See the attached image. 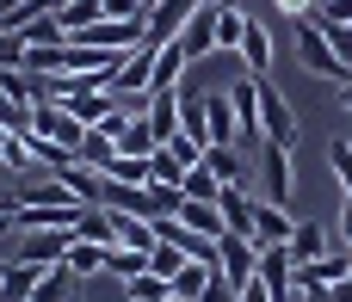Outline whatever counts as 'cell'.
<instances>
[{
    "label": "cell",
    "instance_id": "6da1fadb",
    "mask_svg": "<svg viewBox=\"0 0 352 302\" xmlns=\"http://www.w3.org/2000/svg\"><path fill=\"white\" fill-rule=\"evenodd\" d=\"M291 43H297V62H303L316 80H334V86H346V80H352V68L340 62V56H334V37L316 25V12H309V19H297Z\"/></svg>",
    "mask_w": 352,
    "mask_h": 302
},
{
    "label": "cell",
    "instance_id": "7a4b0ae2",
    "mask_svg": "<svg viewBox=\"0 0 352 302\" xmlns=\"http://www.w3.org/2000/svg\"><path fill=\"white\" fill-rule=\"evenodd\" d=\"M105 86H111V99H136V93H148V86H155V43H136V49L111 68Z\"/></svg>",
    "mask_w": 352,
    "mask_h": 302
},
{
    "label": "cell",
    "instance_id": "3957f363",
    "mask_svg": "<svg viewBox=\"0 0 352 302\" xmlns=\"http://www.w3.org/2000/svg\"><path fill=\"white\" fill-rule=\"evenodd\" d=\"M198 6H204V0H148V25H142V43H155V49H161V43H173Z\"/></svg>",
    "mask_w": 352,
    "mask_h": 302
},
{
    "label": "cell",
    "instance_id": "277c9868",
    "mask_svg": "<svg viewBox=\"0 0 352 302\" xmlns=\"http://www.w3.org/2000/svg\"><path fill=\"white\" fill-rule=\"evenodd\" d=\"M260 142H278V148L297 142V111H291L285 93H272L266 80H260Z\"/></svg>",
    "mask_w": 352,
    "mask_h": 302
},
{
    "label": "cell",
    "instance_id": "5b68a950",
    "mask_svg": "<svg viewBox=\"0 0 352 302\" xmlns=\"http://www.w3.org/2000/svg\"><path fill=\"white\" fill-rule=\"evenodd\" d=\"M217 266H223V278L241 290V284H254V272H260V241H248V235H223L217 241Z\"/></svg>",
    "mask_w": 352,
    "mask_h": 302
},
{
    "label": "cell",
    "instance_id": "8992f818",
    "mask_svg": "<svg viewBox=\"0 0 352 302\" xmlns=\"http://www.w3.org/2000/svg\"><path fill=\"white\" fill-rule=\"evenodd\" d=\"M229 105H235V136L260 148V74H235Z\"/></svg>",
    "mask_w": 352,
    "mask_h": 302
},
{
    "label": "cell",
    "instance_id": "52a82bcc",
    "mask_svg": "<svg viewBox=\"0 0 352 302\" xmlns=\"http://www.w3.org/2000/svg\"><path fill=\"white\" fill-rule=\"evenodd\" d=\"M291 148H278V142H260V198H272V204H291Z\"/></svg>",
    "mask_w": 352,
    "mask_h": 302
},
{
    "label": "cell",
    "instance_id": "ba28073f",
    "mask_svg": "<svg viewBox=\"0 0 352 302\" xmlns=\"http://www.w3.org/2000/svg\"><path fill=\"white\" fill-rule=\"evenodd\" d=\"M31 136L74 148V142L87 136V124H80V117H68V105H31Z\"/></svg>",
    "mask_w": 352,
    "mask_h": 302
},
{
    "label": "cell",
    "instance_id": "9c48e42d",
    "mask_svg": "<svg viewBox=\"0 0 352 302\" xmlns=\"http://www.w3.org/2000/svg\"><path fill=\"white\" fill-rule=\"evenodd\" d=\"M173 43L186 49V62H198V56H217V0H204V6L186 19V31H179Z\"/></svg>",
    "mask_w": 352,
    "mask_h": 302
},
{
    "label": "cell",
    "instance_id": "30bf717a",
    "mask_svg": "<svg viewBox=\"0 0 352 302\" xmlns=\"http://www.w3.org/2000/svg\"><path fill=\"white\" fill-rule=\"evenodd\" d=\"M291 229H297V222H291V210H285V204H272V198H260V204H254V241H260V247H285V241H291Z\"/></svg>",
    "mask_w": 352,
    "mask_h": 302
},
{
    "label": "cell",
    "instance_id": "8fae6325",
    "mask_svg": "<svg viewBox=\"0 0 352 302\" xmlns=\"http://www.w3.org/2000/svg\"><path fill=\"white\" fill-rule=\"evenodd\" d=\"M272 56H278V49H272V31L248 19V37H241V49H235V62H241V74H260V80H266V68H272Z\"/></svg>",
    "mask_w": 352,
    "mask_h": 302
},
{
    "label": "cell",
    "instance_id": "7c38bea8",
    "mask_svg": "<svg viewBox=\"0 0 352 302\" xmlns=\"http://www.w3.org/2000/svg\"><path fill=\"white\" fill-rule=\"evenodd\" d=\"M254 204H260V198H248L241 185H223V191H217L223 229H229V235H248V241H254Z\"/></svg>",
    "mask_w": 352,
    "mask_h": 302
},
{
    "label": "cell",
    "instance_id": "4fadbf2b",
    "mask_svg": "<svg viewBox=\"0 0 352 302\" xmlns=\"http://www.w3.org/2000/svg\"><path fill=\"white\" fill-rule=\"evenodd\" d=\"M328 247H334V235H328L322 222H297V229H291V241H285L291 266H309V259H322Z\"/></svg>",
    "mask_w": 352,
    "mask_h": 302
},
{
    "label": "cell",
    "instance_id": "5bb4252c",
    "mask_svg": "<svg viewBox=\"0 0 352 302\" xmlns=\"http://www.w3.org/2000/svg\"><path fill=\"white\" fill-rule=\"evenodd\" d=\"M148 130H155V142H173L179 136V86L173 93H148Z\"/></svg>",
    "mask_w": 352,
    "mask_h": 302
},
{
    "label": "cell",
    "instance_id": "9a60e30c",
    "mask_svg": "<svg viewBox=\"0 0 352 302\" xmlns=\"http://www.w3.org/2000/svg\"><path fill=\"white\" fill-rule=\"evenodd\" d=\"M179 136H192V142H204V148H210V117H204V93H192L186 80H179Z\"/></svg>",
    "mask_w": 352,
    "mask_h": 302
},
{
    "label": "cell",
    "instance_id": "2e32d148",
    "mask_svg": "<svg viewBox=\"0 0 352 302\" xmlns=\"http://www.w3.org/2000/svg\"><path fill=\"white\" fill-rule=\"evenodd\" d=\"M204 117H210V148H235V105H229V93H204Z\"/></svg>",
    "mask_w": 352,
    "mask_h": 302
},
{
    "label": "cell",
    "instance_id": "e0dca14e",
    "mask_svg": "<svg viewBox=\"0 0 352 302\" xmlns=\"http://www.w3.org/2000/svg\"><path fill=\"white\" fill-rule=\"evenodd\" d=\"M179 222H186L192 235H204V241H223V235H229V229H223V210L204 204V198H186V204H179Z\"/></svg>",
    "mask_w": 352,
    "mask_h": 302
},
{
    "label": "cell",
    "instance_id": "ac0fdd59",
    "mask_svg": "<svg viewBox=\"0 0 352 302\" xmlns=\"http://www.w3.org/2000/svg\"><path fill=\"white\" fill-rule=\"evenodd\" d=\"M0 173H37V154H31V136L25 130H6L0 124Z\"/></svg>",
    "mask_w": 352,
    "mask_h": 302
},
{
    "label": "cell",
    "instance_id": "d6986e66",
    "mask_svg": "<svg viewBox=\"0 0 352 302\" xmlns=\"http://www.w3.org/2000/svg\"><path fill=\"white\" fill-rule=\"evenodd\" d=\"M210 278H217V266H204V259H186V266H179L167 284H173V297H179V302H204Z\"/></svg>",
    "mask_w": 352,
    "mask_h": 302
},
{
    "label": "cell",
    "instance_id": "ffe728a7",
    "mask_svg": "<svg viewBox=\"0 0 352 302\" xmlns=\"http://www.w3.org/2000/svg\"><path fill=\"white\" fill-rule=\"evenodd\" d=\"M43 278V266H25V259H6V278H0V302H31Z\"/></svg>",
    "mask_w": 352,
    "mask_h": 302
},
{
    "label": "cell",
    "instance_id": "44dd1931",
    "mask_svg": "<svg viewBox=\"0 0 352 302\" xmlns=\"http://www.w3.org/2000/svg\"><path fill=\"white\" fill-rule=\"evenodd\" d=\"M179 80H186V49H179V43H161V49H155V86H148V93H173Z\"/></svg>",
    "mask_w": 352,
    "mask_h": 302
},
{
    "label": "cell",
    "instance_id": "7402d4cb",
    "mask_svg": "<svg viewBox=\"0 0 352 302\" xmlns=\"http://www.w3.org/2000/svg\"><path fill=\"white\" fill-rule=\"evenodd\" d=\"M111 154H118V136H111L105 124H93V130L74 142V161H80V167H105Z\"/></svg>",
    "mask_w": 352,
    "mask_h": 302
},
{
    "label": "cell",
    "instance_id": "603a6c76",
    "mask_svg": "<svg viewBox=\"0 0 352 302\" xmlns=\"http://www.w3.org/2000/svg\"><path fill=\"white\" fill-rule=\"evenodd\" d=\"M74 235H80V241H99V247H118V222H111L105 204H87L80 222H74Z\"/></svg>",
    "mask_w": 352,
    "mask_h": 302
},
{
    "label": "cell",
    "instance_id": "cb8c5ba5",
    "mask_svg": "<svg viewBox=\"0 0 352 302\" xmlns=\"http://www.w3.org/2000/svg\"><path fill=\"white\" fill-rule=\"evenodd\" d=\"M105 253H111V247H99V241H80V235H74V247H68V259H62V266H68L74 278H99V272H105Z\"/></svg>",
    "mask_w": 352,
    "mask_h": 302
},
{
    "label": "cell",
    "instance_id": "d4e9b609",
    "mask_svg": "<svg viewBox=\"0 0 352 302\" xmlns=\"http://www.w3.org/2000/svg\"><path fill=\"white\" fill-rule=\"evenodd\" d=\"M241 37H248V12L217 0V49H241Z\"/></svg>",
    "mask_w": 352,
    "mask_h": 302
},
{
    "label": "cell",
    "instance_id": "484cf974",
    "mask_svg": "<svg viewBox=\"0 0 352 302\" xmlns=\"http://www.w3.org/2000/svg\"><path fill=\"white\" fill-rule=\"evenodd\" d=\"M56 19H62V31L74 37V31H87V25H99V19H105V0H62V6H56Z\"/></svg>",
    "mask_w": 352,
    "mask_h": 302
},
{
    "label": "cell",
    "instance_id": "4316f807",
    "mask_svg": "<svg viewBox=\"0 0 352 302\" xmlns=\"http://www.w3.org/2000/svg\"><path fill=\"white\" fill-rule=\"evenodd\" d=\"M68 290H74V272H68V266H43V278H37L31 302H74Z\"/></svg>",
    "mask_w": 352,
    "mask_h": 302
},
{
    "label": "cell",
    "instance_id": "83f0119b",
    "mask_svg": "<svg viewBox=\"0 0 352 302\" xmlns=\"http://www.w3.org/2000/svg\"><path fill=\"white\" fill-rule=\"evenodd\" d=\"M56 179H62V185H68L80 204H99V167H80V161H68Z\"/></svg>",
    "mask_w": 352,
    "mask_h": 302
},
{
    "label": "cell",
    "instance_id": "f1b7e54d",
    "mask_svg": "<svg viewBox=\"0 0 352 302\" xmlns=\"http://www.w3.org/2000/svg\"><path fill=\"white\" fill-rule=\"evenodd\" d=\"M161 142H155V130H148V117H130L124 130H118V154H155Z\"/></svg>",
    "mask_w": 352,
    "mask_h": 302
},
{
    "label": "cell",
    "instance_id": "f546056e",
    "mask_svg": "<svg viewBox=\"0 0 352 302\" xmlns=\"http://www.w3.org/2000/svg\"><path fill=\"white\" fill-rule=\"evenodd\" d=\"M99 173L105 179H124V185H148V154H111Z\"/></svg>",
    "mask_w": 352,
    "mask_h": 302
},
{
    "label": "cell",
    "instance_id": "4dcf8cb0",
    "mask_svg": "<svg viewBox=\"0 0 352 302\" xmlns=\"http://www.w3.org/2000/svg\"><path fill=\"white\" fill-rule=\"evenodd\" d=\"M105 272H111L118 284H130V278L148 272V253H136V247H111V253H105Z\"/></svg>",
    "mask_w": 352,
    "mask_h": 302
},
{
    "label": "cell",
    "instance_id": "1f68e13d",
    "mask_svg": "<svg viewBox=\"0 0 352 302\" xmlns=\"http://www.w3.org/2000/svg\"><path fill=\"white\" fill-rule=\"evenodd\" d=\"M148 179H161V185H186V161H179V154L161 142V148L148 154Z\"/></svg>",
    "mask_w": 352,
    "mask_h": 302
},
{
    "label": "cell",
    "instance_id": "d6a6232c",
    "mask_svg": "<svg viewBox=\"0 0 352 302\" xmlns=\"http://www.w3.org/2000/svg\"><path fill=\"white\" fill-rule=\"evenodd\" d=\"M179 191H186V198H204V204H217L223 179H217V173H210V167L198 161V167H186V185H179Z\"/></svg>",
    "mask_w": 352,
    "mask_h": 302
},
{
    "label": "cell",
    "instance_id": "836d02e7",
    "mask_svg": "<svg viewBox=\"0 0 352 302\" xmlns=\"http://www.w3.org/2000/svg\"><path fill=\"white\" fill-rule=\"evenodd\" d=\"M19 37H25V49H31V43H62L68 31H62V19H56V12H43V19L19 25Z\"/></svg>",
    "mask_w": 352,
    "mask_h": 302
},
{
    "label": "cell",
    "instance_id": "e575fe53",
    "mask_svg": "<svg viewBox=\"0 0 352 302\" xmlns=\"http://www.w3.org/2000/svg\"><path fill=\"white\" fill-rule=\"evenodd\" d=\"M204 167H210L223 185H241V154H235V148H204Z\"/></svg>",
    "mask_w": 352,
    "mask_h": 302
},
{
    "label": "cell",
    "instance_id": "d590c367",
    "mask_svg": "<svg viewBox=\"0 0 352 302\" xmlns=\"http://www.w3.org/2000/svg\"><path fill=\"white\" fill-rule=\"evenodd\" d=\"M328 173H334V185H340V198H352V142H334V148H328Z\"/></svg>",
    "mask_w": 352,
    "mask_h": 302
},
{
    "label": "cell",
    "instance_id": "8d00e7d4",
    "mask_svg": "<svg viewBox=\"0 0 352 302\" xmlns=\"http://www.w3.org/2000/svg\"><path fill=\"white\" fill-rule=\"evenodd\" d=\"M179 266H186V247H167V241H155V247H148V272H161V278H173Z\"/></svg>",
    "mask_w": 352,
    "mask_h": 302
},
{
    "label": "cell",
    "instance_id": "74e56055",
    "mask_svg": "<svg viewBox=\"0 0 352 302\" xmlns=\"http://www.w3.org/2000/svg\"><path fill=\"white\" fill-rule=\"evenodd\" d=\"M297 302H352V278H334V284H309V290H297Z\"/></svg>",
    "mask_w": 352,
    "mask_h": 302
},
{
    "label": "cell",
    "instance_id": "f35d334b",
    "mask_svg": "<svg viewBox=\"0 0 352 302\" xmlns=\"http://www.w3.org/2000/svg\"><path fill=\"white\" fill-rule=\"evenodd\" d=\"M316 25H352V0H322L316 6Z\"/></svg>",
    "mask_w": 352,
    "mask_h": 302
},
{
    "label": "cell",
    "instance_id": "ab89813d",
    "mask_svg": "<svg viewBox=\"0 0 352 302\" xmlns=\"http://www.w3.org/2000/svg\"><path fill=\"white\" fill-rule=\"evenodd\" d=\"M0 124H6V130H31V111H25L19 99H6V93H0Z\"/></svg>",
    "mask_w": 352,
    "mask_h": 302
},
{
    "label": "cell",
    "instance_id": "60d3db41",
    "mask_svg": "<svg viewBox=\"0 0 352 302\" xmlns=\"http://www.w3.org/2000/svg\"><path fill=\"white\" fill-rule=\"evenodd\" d=\"M278 12L297 25V19H309V12H316V0H278Z\"/></svg>",
    "mask_w": 352,
    "mask_h": 302
},
{
    "label": "cell",
    "instance_id": "b9f144b4",
    "mask_svg": "<svg viewBox=\"0 0 352 302\" xmlns=\"http://www.w3.org/2000/svg\"><path fill=\"white\" fill-rule=\"evenodd\" d=\"M235 302H272V290H266V284L254 278V284H241V290H235Z\"/></svg>",
    "mask_w": 352,
    "mask_h": 302
},
{
    "label": "cell",
    "instance_id": "7bdbcfd3",
    "mask_svg": "<svg viewBox=\"0 0 352 302\" xmlns=\"http://www.w3.org/2000/svg\"><path fill=\"white\" fill-rule=\"evenodd\" d=\"M334 241L352 253V198H346V210H340V229H334Z\"/></svg>",
    "mask_w": 352,
    "mask_h": 302
},
{
    "label": "cell",
    "instance_id": "ee69618b",
    "mask_svg": "<svg viewBox=\"0 0 352 302\" xmlns=\"http://www.w3.org/2000/svg\"><path fill=\"white\" fill-rule=\"evenodd\" d=\"M19 204H25V198H19V191H0V216H12V210H19Z\"/></svg>",
    "mask_w": 352,
    "mask_h": 302
},
{
    "label": "cell",
    "instance_id": "f6af8a7d",
    "mask_svg": "<svg viewBox=\"0 0 352 302\" xmlns=\"http://www.w3.org/2000/svg\"><path fill=\"white\" fill-rule=\"evenodd\" d=\"M340 105H346V111H352V80H346V86H340Z\"/></svg>",
    "mask_w": 352,
    "mask_h": 302
},
{
    "label": "cell",
    "instance_id": "bcb514c9",
    "mask_svg": "<svg viewBox=\"0 0 352 302\" xmlns=\"http://www.w3.org/2000/svg\"><path fill=\"white\" fill-rule=\"evenodd\" d=\"M0 278H6V266H0Z\"/></svg>",
    "mask_w": 352,
    "mask_h": 302
}]
</instances>
